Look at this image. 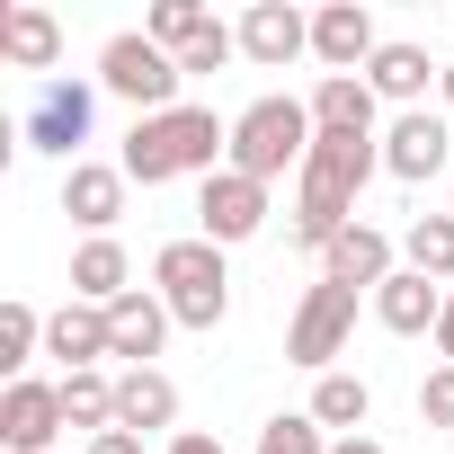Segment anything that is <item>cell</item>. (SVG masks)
I'll return each mask as SVG.
<instances>
[{"instance_id": "cell-1", "label": "cell", "mask_w": 454, "mask_h": 454, "mask_svg": "<svg viewBox=\"0 0 454 454\" xmlns=\"http://www.w3.org/2000/svg\"><path fill=\"white\" fill-rule=\"evenodd\" d=\"M374 169H383V134H312V160L294 178V241L303 250H330L356 223V196Z\"/></svg>"}, {"instance_id": "cell-2", "label": "cell", "mask_w": 454, "mask_h": 454, "mask_svg": "<svg viewBox=\"0 0 454 454\" xmlns=\"http://www.w3.org/2000/svg\"><path fill=\"white\" fill-rule=\"evenodd\" d=\"M214 169H232V116H214V107L134 116V134H125V178H134V187L214 178Z\"/></svg>"}, {"instance_id": "cell-3", "label": "cell", "mask_w": 454, "mask_h": 454, "mask_svg": "<svg viewBox=\"0 0 454 454\" xmlns=\"http://www.w3.org/2000/svg\"><path fill=\"white\" fill-rule=\"evenodd\" d=\"M152 294L169 303L178 330H223V321H232V268H223V250L205 232L152 250Z\"/></svg>"}, {"instance_id": "cell-4", "label": "cell", "mask_w": 454, "mask_h": 454, "mask_svg": "<svg viewBox=\"0 0 454 454\" xmlns=\"http://www.w3.org/2000/svg\"><path fill=\"white\" fill-rule=\"evenodd\" d=\"M312 107L303 98H250L241 116H232V169L241 178H259V187H277L286 169L303 178V160H312Z\"/></svg>"}, {"instance_id": "cell-5", "label": "cell", "mask_w": 454, "mask_h": 454, "mask_svg": "<svg viewBox=\"0 0 454 454\" xmlns=\"http://www.w3.org/2000/svg\"><path fill=\"white\" fill-rule=\"evenodd\" d=\"M98 90H116L134 116H169V107H187V98H178V90H187L178 54H160L143 27H125V36L98 45Z\"/></svg>"}, {"instance_id": "cell-6", "label": "cell", "mask_w": 454, "mask_h": 454, "mask_svg": "<svg viewBox=\"0 0 454 454\" xmlns=\"http://www.w3.org/2000/svg\"><path fill=\"white\" fill-rule=\"evenodd\" d=\"M90 125H98V90H90L81 72H54V81H36V98H27V116H19V143H27V152H54V160H81Z\"/></svg>"}, {"instance_id": "cell-7", "label": "cell", "mask_w": 454, "mask_h": 454, "mask_svg": "<svg viewBox=\"0 0 454 454\" xmlns=\"http://www.w3.org/2000/svg\"><path fill=\"white\" fill-rule=\"evenodd\" d=\"M348 330H356V294L348 286H303V303H294V321H286V356L321 383V374H339V356H348Z\"/></svg>"}, {"instance_id": "cell-8", "label": "cell", "mask_w": 454, "mask_h": 454, "mask_svg": "<svg viewBox=\"0 0 454 454\" xmlns=\"http://www.w3.org/2000/svg\"><path fill=\"white\" fill-rule=\"evenodd\" d=\"M259 223H268V187H259V178H241V169H214V178L196 187V232H205L214 250H241V241H259Z\"/></svg>"}, {"instance_id": "cell-9", "label": "cell", "mask_w": 454, "mask_h": 454, "mask_svg": "<svg viewBox=\"0 0 454 454\" xmlns=\"http://www.w3.org/2000/svg\"><path fill=\"white\" fill-rule=\"evenodd\" d=\"M445 160H454V125H445V116L410 107V116H392V125H383V169H392L401 187H427Z\"/></svg>"}, {"instance_id": "cell-10", "label": "cell", "mask_w": 454, "mask_h": 454, "mask_svg": "<svg viewBox=\"0 0 454 454\" xmlns=\"http://www.w3.org/2000/svg\"><path fill=\"white\" fill-rule=\"evenodd\" d=\"M72 419H63V383H10L0 392V445L10 454H54V436H63Z\"/></svg>"}, {"instance_id": "cell-11", "label": "cell", "mask_w": 454, "mask_h": 454, "mask_svg": "<svg viewBox=\"0 0 454 454\" xmlns=\"http://www.w3.org/2000/svg\"><path fill=\"white\" fill-rule=\"evenodd\" d=\"M241 54L259 72H286V63L312 54V19L294 10V0H250V10H241Z\"/></svg>"}, {"instance_id": "cell-12", "label": "cell", "mask_w": 454, "mask_h": 454, "mask_svg": "<svg viewBox=\"0 0 454 454\" xmlns=\"http://www.w3.org/2000/svg\"><path fill=\"white\" fill-rule=\"evenodd\" d=\"M374 54H383V36H374L365 0H330V10H312V63L321 72H365Z\"/></svg>"}, {"instance_id": "cell-13", "label": "cell", "mask_w": 454, "mask_h": 454, "mask_svg": "<svg viewBox=\"0 0 454 454\" xmlns=\"http://www.w3.org/2000/svg\"><path fill=\"white\" fill-rule=\"evenodd\" d=\"M125 187H134L125 160H72V169H63V214L81 223L90 241H107L116 214H125Z\"/></svg>"}, {"instance_id": "cell-14", "label": "cell", "mask_w": 454, "mask_h": 454, "mask_svg": "<svg viewBox=\"0 0 454 454\" xmlns=\"http://www.w3.org/2000/svg\"><path fill=\"white\" fill-rule=\"evenodd\" d=\"M374 321H383L392 339H436V321H445V286L419 277V268H392V277L374 286Z\"/></svg>"}, {"instance_id": "cell-15", "label": "cell", "mask_w": 454, "mask_h": 454, "mask_svg": "<svg viewBox=\"0 0 454 454\" xmlns=\"http://www.w3.org/2000/svg\"><path fill=\"white\" fill-rule=\"evenodd\" d=\"M392 268H401V250H392V232H374V223H348V232L321 250V277L348 286V294H374Z\"/></svg>"}, {"instance_id": "cell-16", "label": "cell", "mask_w": 454, "mask_h": 454, "mask_svg": "<svg viewBox=\"0 0 454 454\" xmlns=\"http://www.w3.org/2000/svg\"><path fill=\"white\" fill-rule=\"evenodd\" d=\"M436 81H445V63H427V45H410V36H383V54L365 63V90H374L383 107H401V116H410Z\"/></svg>"}, {"instance_id": "cell-17", "label": "cell", "mask_w": 454, "mask_h": 454, "mask_svg": "<svg viewBox=\"0 0 454 454\" xmlns=\"http://www.w3.org/2000/svg\"><path fill=\"white\" fill-rule=\"evenodd\" d=\"M303 107H312L321 134H383V98L365 90V72H321Z\"/></svg>"}, {"instance_id": "cell-18", "label": "cell", "mask_w": 454, "mask_h": 454, "mask_svg": "<svg viewBox=\"0 0 454 454\" xmlns=\"http://www.w3.org/2000/svg\"><path fill=\"white\" fill-rule=\"evenodd\" d=\"M45 356H63V374H98V365L116 356L107 312H98V303H63V312H45Z\"/></svg>"}, {"instance_id": "cell-19", "label": "cell", "mask_w": 454, "mask_h": 454, "mask_svg": "<svg viewBox=\"0 0 454 454\" xmlns=\"http://www.w3.org/2000/svg\"><path fill=\"white\" fill-rule=\"evenodd\" d=\"M169 330H178V321H169V303H160L152 286H134L125 303H107V339H116L125 365H152V356L169 348Z\"/></svg>"}, {"instance_id": "cell-20", "label": "cell", "mask_w": 454, "mask_h": 454, "mask_svg": "<svg viewBox=\"0 0 454 454\" xmlns=\"http://www.w3.org/2000/svg\"><path fill=\"white\" fill-rule=\"evenodd\" d=\"M116 427H134V436H178V383L160 374V365H125L116 374Z\"/></svg>"}, {"instance_id": "cell-21", "label": "cell", "mask_w": 454, "mask_h": 454, "mask_svg": "<svg viewBox=\"0 0 454 454\" xmlns=\"http://www.w3.org/2000/svg\"><path fill=\"white\" fill-rule=\"evenodd\" d=\"M0 54H10V72H45L63 63V19L36 10V0H19V10H0Z\"/></svg>"}, {"instance_id": "cell-22", "label": "cell", "mask_w": 454, "mask_h": 454, "mask_svg": "<svg viewBox=\"0 0 454 454\" xmlns=\"http://www.w3.org/2000/svg\"><path fill=\"white\" fill-rule=\"evenodd\" d=\"M125 294H134L125 241H116V232H107V241H81V250H72V303H98V312H107V303H125Z\"/></svg>"}, {"instance_id": "cell-23", "label": "cell", "mask_w": 454, "mask_h": 454, "mask_svg": "<svg viewBox=\"0 0 454 454\" xmlns=\"http://www.w3.org/2000/svg\"><path fill=\"white\" fill-rule=\"evenodd\" d=\"M312 419H321L330 436H365V419H374V383H365V374H321V383H312Z\"/></svg>"}, {"instance_id": "cell-24", "label": "cell", "mask_w": 454, "mask_h": 454, "mask_svg": "<svg viewBox=\"0 0 454 454\" xmlns=\"http://www.w3.org/2000/svg\"><path fill=\"white\" fill-rule=\"evenodd\" d=\"M401 268L454 286V214H419V223H410V232H401Z\"/></svg>"}, {"instance_id": "cell-25", "label": "cell", "mask_w": 454, "mask_h": 454, "mask_svg": "<svg viewBox=\"0 0 454 454\" xmlns=\"http://www.w3.org/2000/svg\"><path fill=\"white\" fill-rule=\"evenodd\" d=\"M63 419L81 427V436H107L116 427V374L98 365V374H63Z\"/></svg>"}, {"instance_id": "cell-26", "label": "cell", "mask_w": 454, "mask_h": 454, "mask_svg": "<svg viewBox=\"0 0 454 454\" xmlns=\"http://www.w3.org/2000/svg\"><path fill=\"white\" fill-rule=\"evenodd\" d=\"M36 348H45V312L10 294V303H0V374L27 383V356H36Z\"/></svg>"}, {"instance_id": "cell-27", "label": "cell", "mask_w": 454, "mask_h": 454, "mask_svg": "<svg viewBox=\"0 0 454 454\" xmlns=\"http://www.w3.org/2000/svg\"><path fill=\"white\" fill-rule=\"evenodd\" d=\"M205 27H214V10H205V0H152V19H143V36H152L160 54H187Z\"/></svg>"}, {"instance_id": "cell-28", "label": "cell", "mask_w": 454, "mask_h": 454, "mask_svg": "<svg viewBox=\"0 0 454 454\" xmlns=\"http://www.w3.org/2000/svg\"><path fill=\"white\" fill-rule=\"evenodd\" d=\"M330 445H339V436H330L312 410H277V419L259 427V445H250V454H330Z\"/></svg>"}, {"instance_id": "cell-29", "label": "cell", "mask_w": 454, "mask_h": 454, "mask_svg": "<svg viewBox=\"0 0 454 454\" xmlns=\"http://www.w3.org/2000/svg\"><path fill=\"white\" fill-rule=\"evenodd\" d=\"M232 54H241V27H223V19H214V27H205V36H196V45L178 54V72L196 81V72H223V63H232Z\"/></svg>"}, {"instance_id": "cell-30", "label": "cell", "mask_w": 454, "mask_h": 454, "mask_svg": "<svg viewBox=\"0 0 454 454\" xmlns=\"http://www.w3.org/2000/svg\"><path fill=\"white\" fill-rule=\"evenodd\" d=\"M419 419H427V427H454V365H436V374L419 383Z\"/></svg>"}, {"instance_id": "cell-31", "label": "cell", "mask_w": 454, "mask_h": 454, "mask_svg": "<svg viewBox=\"0 0 454 454\" xmlns=\"http://www.w3.org/2000/svg\"><path fill=\"white\" fill-rule=\"evenodd\" d=\"M169 454H232V445L205 436V427H178V436H169Z\"/></svg>"}, {"instance_id": "cell-32", "label": "cell", "mask_w": 454, "mask_h": 454, "mask_svg": "<svg viewBox=\"0 0 454 454\" xmlns=\"http://www.w3.org/2000/svg\"><path fill=\"white\" fill-rule=\"evenodd\" d=\"M90 454H143V436L134 427H107V436H90Z\"/></svg>"}, {"instance_id": "cell-33", "label": "cell", "mask_w": 454, "mask_h": 454, "mask_svg": "<svg viewBox=\"0 0 454 454\" xmlns=\"http://www.w3.org/2000/svg\"><path fill=\"white\" fill-rule=\"evenodd\" d=\"M436 356L454 365V286H445V321H436Z\"/></svg>"}, {"instance_id": "cell-34", "label": "cell", "mask_w": 454, "mask_h": 454, "mask_svg": "<svg viewBox=\"0 0 454 454\" xmlns=\"http://www.w3.org/2000/svg\"><path fill=\"white\" fill-rule=\"evenodd\" d=\"M330 454H383V445H374V436H339Z\"/></svg>"}, {"instance_id": "cell-35", "label": "cell", "mask_w": 454, "mask_h": 454, "mask_svg": "<svg viewBox=\"0 0 454 454\" xmlns=\"http://www.w3.org/2000/svg\"><path fill=\"white\" fill-rule=\"evenodd\" d=\"M436 98H445V116H454V63H445V81H436Z\"/></svg>"}]
</instances>
